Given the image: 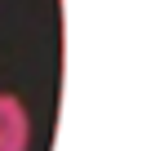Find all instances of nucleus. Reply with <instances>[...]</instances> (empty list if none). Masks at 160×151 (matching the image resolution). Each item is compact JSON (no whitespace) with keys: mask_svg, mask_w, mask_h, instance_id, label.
I'll use <instances>...</instances> for the list:
<instances>
[{"mask_svg":"<svg viewBox=\"0 0 160 151\" xmlns=\"http://www.w3.org/2000/svg\"><path fill=\"white\" fill-rule=\"evenodd\" d=\"M0 151H31V111L18 93L0 89Z\"/></svg>","mask_w":160,"mask_h":151,"instance_id":"nucleus-1","label":"nucleus"}]
</instances>
